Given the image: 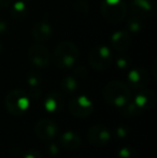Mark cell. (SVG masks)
I'll list each match as a JSON object with an SVG mask.
<instances>
[{
    "mask_svg": "<svg viewBox=\"0 0 157 158\" xmlns=\"http://www.w3.org/2000/svg\"><path fill=\"white\" fill-rule=\"evenodd\" d=\"M103 97L111 106L122 108L124 104L131 100V90L123 82L112 81L105 85Z\"/></svg>",
    "mask_w": 157,
    "mask_h": 158,
    "instance_id": "1",
    "label": "cell"
},
{
    "mask_svg": "<svg viewBox=\"0 0 157 158\" xmlns=\"http://www.w3.org/2000/svg\"><path fill=\"white\" fill-rule=\"evenodd\" d=\"M79 58V50L72 42L64 41L54 51V61L59 68L69 69L74 66Z\"/></svg>",
    "mask_w": 157,
    "mask_h": 158,
    "instance_id": "2",
    "label": "cell"
},
{
    "mask_svg": "<svg viewBox=\"0 0 157 158\" xmlns=\"http://www.w3.org/2000/svg\"><path fill=\"white\" fill-rule=\"evenodd\" d=\"M101 14L109 23H121L127 15V6L124 0H103L101 3Z\"/></svg>",
    "mask_w": 157,
    "mask_h": 158,
    "instance_id": "3",
    "label": "cell"
},
{
    "mask_svg": "<svg viewBox=\"0 0 157 158\" xmlns=\"http://www.w3.org/2000/svg\"><path fill=\"white\" fill-rule=\"evenodd\" d=\"M6 108L10 114L19 116L29 108V97L24 90L13 89L6 97Z\"/></svg>",
    "mask_w": 157,
    "mask_h": 158,
    "instance_id": "4",
    "label": "cell"
},
{
    "mask_svg": "<svg viewBox=\"0 0 157 158\" xmlns=\"http://www.w3.org/2000/svg\"><path fill=\"white\" fill-rule=\"evenodd\" d=\"M90 66L96 70H105L113 61V55L109 48L105 45L95 46L88 55Z\"/></svg>",
    "mask_w": 157,
    "mask_h": 158,
    "instance_id": "5",
    "label": "cell"
},
{
    "mask_svg": "<svg viewBox=\"0 0 157 158\" xmlns=\"http://www.w3.org/2000/svg\"><path fill=\"white\" fill-rule=\"evenodd\" d=\"M69 111L76 117H86L93 113L94 104L86 96H78L69 101Z\"/></svg>",
    "mask_w": 157,
    "mask_h": 158,
    "instance_id": "6",
    "label": "cell"
},
{
    "mask_svg": "<svg viewBox=\"0 0 157 158\" xmlns=\"http://www.w3.org/2000/svg\"><path fill=\"white\" fill-rule=\"evenodd\" d=\"M28 58L37 68H45L50 64L51 55L45 46L41 44H34L28 51Z\"/></svg>",
    "mask_w": 157,
    "mask_h": 158,
    "instance_id": "7",
    "label": "cell"
},
{
    "mask_svg": "<svg viewBox=\"0 0 157 158\" xmlns=\"http://www.w3.org/2000/svg\"><path fill=\"white\" fill-rule=\"evenodd\" d=\"M87 139L94 146H105L111 140V135L108 128L102 125H95L90 127L87 131Z\"/></svg>",
    "mask_w": 157,
    "mask_h": 158,
    "instance_id": "8",
    "label": "cell"
},
{
    "mask_svg": "<svg viewBox=\"0 0 157 158\" xmlns=\"http://www.w3.org/2000/svg\"><path fill=\"white\" fill-rule=\"evenodd\" d=\"M149 83L150 75L144 68H134L128 73V84L132 89H143L149 85Z\"/></svg>",
    "mask_w": 157,
    "mask_h": 158,
    "instance_id": "9",
    "label": "cell"
},
{
    "mask_svg": "<svg viewBox=\"0 0 157 158\" xmlns=\"http://www.w3.org/2000/svg\"><path fill=\"white\" fill-rule=\"evenodd\" d=\"M35 132L37 137L42 140H52L58 133V126L54 121L44 118L39 121L35 127Z\"/></svg>",
    "mask_w": 157,
    "mask_h": 158,
    "instance_id": "10",
    "label": "cell"
},
{
    "mask_svg": "<svg viewBox=\"0 0 157 158\" xmlns=\"http://www.w3.org/2000/svg\"><path fill=\"white\" fill-rule=\"evenodd\" d=\"M134 101L136 102V104L142 111L150 110V109H152L155 106L156 96L152 90L143 88V89H140L139 92H137V94L134 98Z\"/></svg>",
    "mask_w": 157,
    "mask_h": 158,
    "instance_id": "11",
    "label": "cell"
},
{
    "mask_svg": "<svg viewBox=\"0 0 157 158\" xmlns=\"http://www.w3.org/2000/svg\"><path fill=\"white\" fill-rule=\"evenodd\" d=\"M131 44V37L125 30H119L112 35L111 45L118 52H125Z\"/></svg>",
    "mask_w": 157,
    "mask_h": 158,
    "instance_id": "12",
    "label": "cell"
},
{
    "mask_svg": "<svg viewBox=\"0 0 157 158\" xmlns=\"http://www.w3.org/2000/svg\"><path fill=\"white\" fill-rule=\"evenodd\" d=\"M44 109L50 113L59 112L64 108V97L58 92H51L44 99Z\"/></svg>",
    "mask_w": 157,
    "mask_h": 158,
    "instance_id": "13",
    "label": "cell"
},
{
    "mask_svg": "<svg viewBox=\"0 0 157 158\" xmlns=\"http://www.w3.org/2000/svg\"><path fill=\"white\" fill-rule=\"evenodd\" d=\"M130 6L132 13L139 17L147 16L154 11V6L151 0H131Z\"/></svg>",
    "mask_w": 157,
    "mask_h": 158,
    "instance_id": "14",
    "label": "cell"
},
{
    "mask_svg": "<svg viewBox=\"0 0 157 158\" xmlns=\"http://www.w3.org/2000/svg\"><path fill=\"white\" fill-rule=\"evenodd\" d=\"M53 32L52 26L48 22H40L32 28V37L38 42H45L51 38Z\"/></svg>",
    "mask_w": 157,
    "mask_h": 158,
    "instance_id": "15",
    "label": "cell"
},
{
    "mask_svg": "<svg viewBox=\"0 0 157 158\" xmlns=\"http://www.w3.org/2000/svg\"><path fill=\"white\" fill-rule=\"evenodd\" d=\"M59 142L61 146L67 150H76L81 145V138L73 131H66L60 135Z\"/></svg>",
    "mask_w": 157,
    "mask_h": 158,
    "instance_id": "16",
    "label": "cell"
},
{
    "mask_svg": "<svg viewBox=\"0 0 157 158\" xmlns=\"http://www.w3.org/2000/svg\"><path fill=\"white\" fill-rule=\"evenodd\" d=\"M27 83L30 87L29 96L32 99H36L41 95V75L37 71H30L27 77Z\"/></svg>",
    "mask_w": 157,
    "mask_h": 158,
    "instance_id": "17",
    "label": "cell"
},
{
    "mask_svg": "<svg viewBox=\"0 0 157 158\" xmlns=\"http://www.w3.org/2000/svg\"><path fill=\"white\" fill-rule=\"evenodd\" d=\"M11 15L13 19H21L27 14V4H26L25 0H17L11 6L10 11Z\"/></svg>",
    "mask_w": 157,
    "mask_h": 158,
    "instance_id": "18",
    "label": "cell"
},
{
    "mask_svg": "<svg viewBox=\"0 0 157 158\" xmlns=\"http://www.w3.org/2000/svg\"><path fill=\"white\" fill-rule=\"evenodd\" d=\"M143 111L136 104L134 101H128L126 104L122 106V115L125 117H134L138 116L142 113Z\"/></svg>",
    "mask_w": 157,
    "mask_h": 158,
    "instance_id": "19",
    "label": "cell"
},
{
    "mask_svg": "<svg viewBox=\"0 0 157 158\" xmlns=\"http://www.w3.org/2000/svg\"><path fill=\"white\" fill-rule=\"evenodd\" d=\"M61 88L67 94H74L79 89V81L74 77H66L61 81Z\"/></svg>",
    "mask_w": 157,
    "mask_h": 158,
    "instance_id": "20",
    "label": "cell"
},
{
    "mask_svg": "<svg viewBox=\"0 0 157 158\" xmlns=\"http://www.w3.org/2000/svg\"><path fill=\"white\" fill-rule=\"evenodd\" d=\"M127 27L131 32H134V33L139 32L143 27V23H142L141 17L137 16V15H134L132 17H130L127 22Z\"/></svg>",
    "mask_w": 157,
    "mask_h": 158,
    "instance_id": "21",
    "label": "cell"
},
{
    "mask_svg": "<svg viewBox=\"0 0 157 158\" xmlns=\"http://www.w3.org/2000/svg\"><path fill=\"white\" fill-rule=\"evenodd\" d=\"M118 158H139V154L136 148L131 146H124L118 151Z\"/></svg>",
    "mask_w": 157,
    "mask_h": 158,
    "instance_id": "22",
    "label": "cell"
},
{
    "mask_svg": "<svg viewBox=\"0 0 157 158\" xmlns=\"http://www.w3.org/2000/svg\"><path fill=\"white\" fill-rule=\"evenodd\" d=\"M115 64L119 70H126L130 67V60L126 56H118L115 59Z\"/></svg>",
    "mask_w": 157,
    "mask_h": 158,
    "instance_id": "23",
    "label": "cell"
},
{
    "mask_svg": "<svg viewBox=\"0 0 157 158\" xmlns=\"http://www.w3.org/2000/svg\"><path fill=\"white\" fill-rule=\"evenodd\" d=\"M115 133H116V137L119 138V139H125V138L129 137L130 129L126 125H121L115 129Z\"/></svg>",
    "mask_w": 157,
    "mask_h": 158,
    "instance_id": "24",
    "label": "cell"
},
{
    "mask_svg": "<svg viewBox=\"0 0 157 158\" xmlns=\"http://www.w3.org/2000/svg\"><path fill=\"white\" fill-rule=\"evenodd\" d=\"M46 151H48V154L51 155V156H56V155L59 154V148L55 143L48 144V146H46Z\"/></svg>",
    "mask_w": 157,
    "mask_h": 158,
    "instance_id": "25",
    "label": "cell"
},
{
    "mask_svg": "<svg viewBox=\"0 0 157 158\" xmlns=\"http://www.w3.org/2000/svg\"><path fill=\"white\" fill-rule=\"evenodd\" d=\"M24 158H43L42 154L37 150H29L25 153Z\"/></svg>",
    "mask_w": 157,
    "mask_h": 158,
    "instance_id": "26",
    "label": "cell"
},
{
    "mask_svg": "<svg viewBox=\"0 0 157 158\" xmlns=\"http://www.w3.org/2000/svg\"><path fill=\"white\" fill-rule=\"evenodd\" d=\"M74 73L80 77H85L86 74H87V70L84 66H79L74 69Z\"/></svg>",
    "mask_w": 157,
    "mask_h": 158,
    "instance_id": "27",
    "label": "cell"
},
{
    "mask_svg": "<svg viewBox=\"0 0 157 158\" xmlns=\"http://www.w3.org/2000/svg\"><path fill=\"white\" fill-rule=\"evenodd\" d=\"M8 30V24L3 21V19H0V35H3Z\"/></svg>",
    "mask_w": 157,
    "mask_h": 158,
    "instance_id": "28",
    "label": "cell"
},
{
    "mask_svg": "<svg viewBox=\"0 0 157 158\" xmlns=\"http://www.w3.org/2000/svg\"><path fill=\"white\" fill-rule=\"evenodd\" d=\"M152 71H153V77H154V79L156 80V60H154V63H153V66H152Z\"/></svg>",
    "mask_w": 157,
    "mask_h": 158,
    "instance_id": "29",
    "label": "cell"
},
{
    "mask_svg": "<svg viewBox=\"0 0 157 158\" xmlns=\"http://www.w3.org/2000/svg\"><path fill=\"white\" fill-rule=\"evenodd\" d=\"M1 51H2V46H1V43H0V54H1Z\"/></svg>",
    "mask_w": 157,
    "mask_h": 158,
    "instance_id": "30",
    "label": "cell"
},
{
    "mask_svg": "<svg viewBox=\"0 0 157 158\" xmlns=\"http://www.w3.org/2000/svg\"><path fill=\"white\" fill-rule=\"evenodd\" d=\"M72 158H76V157H72Z\"/></svg>",
    "mask_w": 157,
    "mask_h": 158,
    "instance_id": "31",
    "label": "cell"
}]
</instances>
